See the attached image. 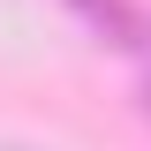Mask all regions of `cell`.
<instances>
[{
  "mask_svg": "<svg viewBox=\"0 0 151 151\" xmlns=\"http://www.w3.org/2000/svg\"><path fill=\"white\" fill-rule=\"evenodd\" d=\"M83 8H98V15H121V23H136L129 8H121V0H83ZM136 30H144V23H136Z\"/></svg>",
  "mask_w": 151,
  "mask_h": 151,
  "instance_id": "cell-1",
  "label": "cell"
},
{
  "mask_svg": "<svg viewBox=\"0 0 151 151\" xmlns=\"http://www.w3.org/2000/svg\"><path fill=\"white\" fill-rule=\"evenodd\" d=\"M144 106H151V83H144Z\"/></svg>",
  "mask_w": 151,
  "mask_h": 151,
  "instance_id": "cell-2",
  "label": "cell"
}]
</instances>
